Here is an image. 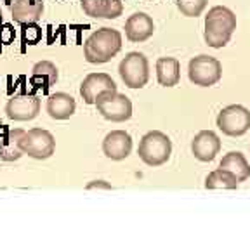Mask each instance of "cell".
Returning a JSON list of instances; mask_svg holds the SVG:
<instances>
[{
	"mask_svg": "<svg viewBox=\"0 0 250 234\" xmlns=\"http://www.w3.org/2000/svg\"><path fill=\"white\" fill-rule=\"evenodd\" d=\"M207 7V0H177V9L186 18H196Z\"/></svg>",
	"mask_w": 250,
	"mask_h": 234,
	"instance_id": "22",
	"label": "cell"
},
{
	"mask_svg": "<svg viewBox=\"0 0 250 234\" xmlns=\"http://www.w3.org/2000/svg\"><path fill=\"white\" fill-rule=\"evenodd\" d=\"M219 168H224V170L231 172L238 182H245L250 177V165L247 161V158L242 155L240 151H229L226 156H224L221 163H219Z\"/></svg>",
	"mask_w": 250,
	"mask_h": 234,
	"instance_id": "19",
	"label": "cell"
},
{
	"mask_svg": "<svg viewBox=\"0 0 250 234\" xmlns=\"http://www.w3.org/2000/svg\"><path fill=\"white\" fill-rule=\"evenodd\" d=\"M236 30V16L224 5H215L205 16V33L203 39L212 49H223Z\"/></svg>",
	"mask_w": 250,
	"mask_h": 234,
	"instance_id": "1",
	"label": "cell"
},
{
	"mask_svg": "<svg viewBox=\"0 0 250 234\" xmlns=\"http://www.w3.org/2000/svg\"><path fill=\"white\" fill-rule=\"evenodd\" d=\"M40 99L31 94H20L11 98L5 106V113L14 121H30L39 115Z\"/></svg>",
	"mask_w": 250,
	"mask_h": 234,
	"instance_id": "9",
	"label": "cell"
},
{
	"mask_svg": "<svg viewBox=\"0 0 250 234\" xmlns=\"http://www.w3.org/2000/svg\"><path fill=\"white\" fill-rule=\"evenodd\" d=\"M23 136V130H5L4 137L0 140V158L4 161H14L20 160L23 151L20 148V139Z\"/></svg>",
	"mask_w": 250,
	"mask_h": 234,
	"instance_id": "20",
	"label": "cell"
},
{
	"mask_svg": "<svg viewBox=\"0 0 250 234\" xmlns=\"http://www.w3.org/2000/svg\"><path fill=\"white\" fill-rule=\"evenodd\" d=\"M155 31V23L145 12H136L125 21V37L134 43L146 42Z\"/></svg>",
	"mask_w": 250,
	"mask_h": 234,
	"instance_id": "13",
	"label": "cell"
},
{
	"mask_svg": "<svg viewBox=\"0 0 250 234\" xmlns=\"http://www.w3.org/2000/svg\"><path fill=\"white\" fill-rule=\"evenodd\" d=\"M238 180L231 172L224 170V168H217V170L210 172L205 179V187L207 189H236L238 187Z\"/></svg>",
	"mask_w": 250,
	"mask_h": 234,
	"instance_id": "21",
	"label": "cell"
},
{
	"mask_svg": "<svg viewBox=\"0 0 250 234\" xmlns=\"http://www.w3.org/2000/svg\"><path fill=\"white\" fill-rule=\"evenodd\" d=\"M104 90H117L113 78L106 73H90L83 78L82 85H80V96L87 104H94L96 98Z\"/></svg>",
	"mask_w": 250,
	"mask_h": 234,
	"instance_id": "12",
	"label": "cell"
},
{
	"mask_svg": "<svg viewBox=\"0 0 250 234\" xmlns=\"http://www.w3.org/2000/svg\"><path fill=\"white\" fill-rule=\"evenodd\" d=\"M14 37H16V31L12 28V24H0V43H4V45H9V43L14 42Z\"/></svg>",
	"mask_w": 250,
	"mask_h": 234,
	"instance_id": "24",
	"label": "cell"
},
{
	"mask_svg": "<svg viewBox=\"0 0 250 234\" xmlns=\"http://www.w3.org/2000/svg\"><path fill=\"white\" fill-rule=\"evenodd\" d=\"M191 151L196 160L200 161H212L221 151V139L212 130H202L195 136L191 142Z\"/></svg>",
	"mask_w": 250,
	"mask_h": 234,
	"instance_id": "11",
	"label": "cell"
},
{
	"mask_svg": "<svg viewBox=\"0 0 250 234\" xmlns=\"http://www.w3.org/2000/svg\"><path fill=\"white\" fill-rule=\"evenodd\" d=\"M137 155L148 167H160L167 163L172 155V142L160 130H151L139 142Z\"/></svg>",
	"mask_w": 250,
	"mask_h": 234,
	"instance_id": "3",
	"label": "cell"
},
{
	"mask_svg": "<svg viewBox=\"0 0 250 234\" xmlns=\"http://www.w3.org/2000/svg\"><path fill=\"white\" fill-rule=\"evenodd\" d=\"M75 108H77L75 99L70 94L64 92L52 94V96H49V101H47V113L54 120H68L75 113Z\"/></svg>",
	"mask_w": 250,
	"mask_h": 234,
	"instance_id": "16",
	"label": "cell"
},
{
	"mask_svg": "<svg viewBox=\"0 0 250 234\" xmlns=\"http://www.w3.org/2000/svg\"><path fill=\"white\" fill-rule=\"evenodd\" d=\"M188 77L195 85L212 87L223 77V66H221L219 59L212 58V56L200 54L189 61Z\"/></svg>",
	"mask_w": 250,
	"mask_h": 234,
	"instance_id": "7",
	"label": "cell"
},
{
	"mask_svg": "<svg viewBox=\"0 0 250 234\" xmlns=\"http://www.w3.org/2000/svg\"><path fill=\"white\" fill-rule=\"evenodd\" d=\"M20 148L24 155L35 158V160H47L54 155L56 140L49 130L43 129H31L23 132L20 139Z\"/></svg>",
	"mask_w": 250,
	"mask_h": 234,
	"instance_id": "8",
	"label": "cell"
},
{
	"mask_svg": "<svg viewBox=\"0 0 250 234\" xmlns=\"http://www.w3.org/2000/svg\"><path fill=\"white\" fill-rule=\"evenodd\" d=\"M122 49V35L118 30L113 28H101L94 31L87 39L83 45L85 59L92 64H103L108 62L120 52Z\"/></svg>",
	"mask_w": 250,
	"mask_h": 234,
	"instance_id": "2",
	"label": "cell"
},
{
	"mask_svg": "<svg viewBox=\"0 0 250 234\" xmlns=\"http://www.w3.org/2000/svg\"><path fill=\"white\" fill-rule=\"evenodd\" d=\"M30 82L33 87H42V92H47L58 82V68L51 61H40L33 66V75Z\"/></svg>",
	"mask_w": 250,
	"mask_h": 234,
	"instance_id": "18",
	"label": "cell"
},
{
	"mask_svg": "<svg viewBox=\"0 0 250 234\" xmlns=\"http://www.w3.org/2000/svg\"><path fill=\"white\" fill-rule=\"evenodd\" d=\"M118 73L129 89H143L149 80L148 59L141 52H129L122 59Z\"/></svg>",
	"mask_w": 250,
	"mask_h": 234,
	"instance_id": "5",
	"label": "cell"
},
{
	"mask_svg": "<svg viewBox=\"0 0 250 234\" xmlns=\"http://www.w3.org/2000/svg\"><path fill=\"white\" fill-rule=\"evenodd\" d=\"M42 40V28L37 26V23L23 24V42L28 45H35Z\"/></svg>",
	"mask_w": 250,
	"mask_h": 234,
	"instance_id": "23",
	"label": "cell"
},
{
	"mask_svg": "<svg viewBox=\"0 0 250 234\" xmlns=\"http://www.w3.org/2000/svg\"><path fill=\"white\" fill-rule=\"evenodd\" d=\"M156 80L164 87H174L181 80V64L176 58H160L156 61Z\"/></svg>",
	"mask_w": 250,
	"mask_h": 234,
	"instance_id": "17",
	"label": "cell"
},
{
	"mask_svg": "<svg viewBox=\"0 0 250 234\" xmlns=\"http://www.w3.org/2000/svg\"><path fill=\"white\" fill-rule=\"evenodd\" d=\"M96 108L101 113L103 118L109 121H115V123H122V121H127L132 117V102L130 99L120 94L117 90H104L96 98Z\"/></svg>",
	"mask_w": 250,
	"mask_h": 234,
	"instance_id": "4",
	"label": "cell"
},
{
	"mask_svg": "<svg viewBox=\"0 0 250 234\" xmlns=\"http://www.w3.org/2000/svg\"><path fill=\"white\" fill-rule=\"evenodd\" d=\"M82 9L90 18L115 20L122 16L124 5L120 0H82Z\"/></svg>",
	"mask_w": 250,
	"mask_h": 234,
	"instance_id": "14",
	"label": "cell"
},
{
	"mask_svg": "<svg viewBox=\"0 0 250 234\" xmlns=\"http://www.w3.org/2000/svg\"><path fill=\"white\" fill-rule=\"evenodd\" d=\"M43 4L40 0H16L11 5L12 20L16 23H37L42 18Z\"/></svg>",
	"mask_w": 250,
	"mask_h": 234,
	"instance_id": "15",
	"label": "cell"
},
{
	"mask_svg": "<svg viewBox=\"0 0 250 234\" xmlns=\"http://www.w3.org/2000/svg\"><path fill=\"white\" fill-rule=\"evenodd\" d=\"M215 123L224 136L242 137L250 129V109H247L242 104L226 106L219 111Z\"/></svg>",
	"mask_w": 250,
	"mask_h": 234,
	"instance_id": "6",
	"label": "cell"
},
{
	"mask_svg": "<svg viewBox=\"0 0 250 234\" xmlns=\"http://www.w3.org/2000/svg\"><path fill=\"white\" fill-rule=\"evenodd\" d=\"M132 151V137L125 130H113L103 140V153L113 161L125 160Z\"/></svg>",
	"mask_w": 250,
	"mask_h": 234,
	"instance_id": "10",
	"label": "cell"
},
{
	"mask_svg": "<svg viewBox=\"0 0 250 234\" xmlns=\"http://www.w3.org/2000/svg\"><path fill=\"white\" fill-rule=\"evenodd\" d=\"M0 24H2V11H0Z\"/></svg>",
	"mask_w": 250,
	"mask_h": 234,
	"instance_id": "26",
	"label": "cell"
},
{
	"mask_svg": "<svg viewBox=\"0 0 250 234\" xmlns=\"http://www.w3.org/2000/svg\"><path fill=\"white\" fill-rule=\"evenodd\" d=\"M87 189H111V186L106 184L104 180H94L87 186Z\"/></svg>",
	"mask_w": 250,
	"mask_h": 234,
	"instance_id": "25",
	"label": "cell"
}]
</instances>
